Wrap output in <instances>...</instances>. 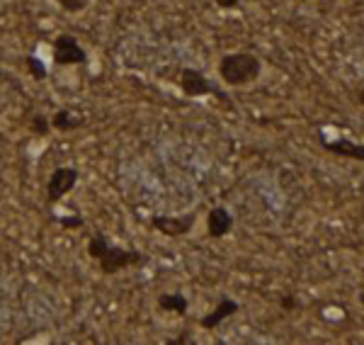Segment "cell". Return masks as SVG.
<instances>
[{"instance_id": "7a4b0ae2", "label": "cell", "mask_w": 364, "mask_h": 345, "mask_svg": "<svg viewBox=\"0 0 364 345\" xmlns=\"http://www.w3.org/2000/svg\"><path fill=\"white\" fill-rule=\"evenodd\" d=\"M262 63L255 54L248 52H233L221 56L219 61V76L226 85L231 88H246L250 83H255L260 78Z\"/></svg>"}, {"instance_id": "2e32d148", "label": "cell", "mask_w": 364, "mask_h": 345, "mask_svg": "<svg viewBox=\"0 0 364 345\" xmlns=\"http://www.w3.org/2000/svg\"><path fill=\"white\" fill-rule=\"evenodd\" d=\"M279 306H282V311H294V309H299L297 294H282V297H279Z\"/></svg>"}, {"instance_id": "277c9868", "label": "cell", "mask_w": 364, "mask_h": 345, "mask_svg": "<svg viewBox=\"0 0 364 345\" xmlns=\"http://www.w3.org/2000/svg\"><path fill=\"white\" fill-rule=\"evenodd\" d=\"M197 222V214L195 211H187V214H180V217H151V229H156L158 233L168 238H180V236H187V233L195 229Z\"/></svg>"}, {"instance_id": "52a82bcc", "label": "cell", "mask_w": 364, "mask_h": 345, "mask_svg": "<svg viewBox=\"0 0 364 345\" xmlns=\"http://www.w3.org/2000/svg\"><path fill=\"white\" fill-rule=\"evenodd\" d=\"M238 311H241V304H238L236 299L221 297L219 304H216L214 309L209 311V314H204L200 319V326L204 331H214V328H219V326L224 324L226 319H231L233 314H238Z\"/></svg>"}, {"instance_id": "ba28073f", "label": "cell", "mask_w": 364, "mask_h": 345, "mask_svg": "<svg viewBox=\"0 0 364 345\" xmlns=\"http://www.w3.org/2000/svg\"><path fill=\"white\" fill-rule=\"evenodd\" d=\"M233 214L226 207H211L206 214V233L211 238H224L233 231Z\"/></svg>"}, {"instance_id": "3957f363", "label": "cell", "mask_w": 364, "mask_h": 345, "mask_svg": "<svg viewBox=\"0 0 364 345\" xmlns=\"http://www.w3.org/2000/svg\"><path fill=\"white\" fill-rule=\"evenodd\" d=\"M54 63L56 66H85L87 52L73 34H58L54 39Z\"/></svg>"}, {"instance_id": "9a60e30c", "label": "cell", "mask_w": 364, "mask_h": 345, "mask_svg": "<svg viewBox=\"0 0 364 345\" xmlns=\"http://www.w3.org/2000/svg\"><path fill=\"white\" fill-rule=\"evenodd\" d=\"M58 8L66 12H71V15H78V12H83L87 6H90V0H56Z\"/></svg>"}, {"instance_id": "7c38bea8", "label": "cell", "mask_w": 364, "mask_h": 345, "mask_svg": "<svg viewBox=\"0 0 364 345\" xmlns=\"http://www.w3.org/2000/svg\"><path fill=\"white\" fill-rule=\"evenodd\" d=\"M25 66H27V71H30V76L34 78V81H44V78L49 76L44 61H41L39 56H34V54H30V56L25 59Z\"/></svg>"}, {"instance_id": "9c48e42d", "label": "cell", "mask_w": 364, "mask_h": 345, "mask_svg": "<svg viewBox=\"0 0 364 345\" xmlns=\"http://www.w3.org/2000/svg\"><path fill=\"white\" fill-rule=\"evenodd\" d=\"M321 146H323L328 154H335L340 158H354L359 163H364V144H357L352 139H321Z\"/></svg>"}, {"instance_id": "8992f818", "label": "cell", "mask_w": 364, "mask_h": 345, "mask_svg": "<svg viewBox=\"0 0 364 345\" xmlns=\"http://www.w3.org/2000/svg\"><path fill=\"white\" fill-rule=\"evenodd\" d=\"M180 90L187 98H206V95H219V90L211 85V81L197 68H182L180 71Z\"/></svg>"}, {"instance_id": "5b68a950", "label": "cell", "mask_w": 364, "mask_h": 345, "mask_svg": "<svg viewBox=\"0 0 364 345\" xmlns=\"http://www.w3.org/2000/svg\"><path fill=\"white\" fill-rule=\"evenodd\" d=\"M76 185H78V170L71 168V165H58L47 180V202L54 205L61 197H66Z\"/></svg>"}, {"instance_id": "6da1fadb", "label": "cell", "mask_w": 364, "mask_h": 345, "mask_svg": "<svg viewBox=\"0 0 364 345\" xmlns=\"http://www.w3.org/2000/svg\"><path fill=\"white\" fill-rule=\"evenodd\" d=\"M87 255L100 265L103 275H117L127 268L146 263V255L141 251H129V248L117 246V243L109 241V236L103 231L90 236V241H87Z\"/></svg>"}, {"instance_id": "ac0fdd59", "label": "cell", "mask_w": 364, "mask_h": 345, "mask_svg": "<svg viewBox=\"0 0 364 345\" xmlns=\"http://www.w3.org/2000/svg\"><path fill=\"white\" fill-rule=\"evenodd\" d=\"M214 6L221 8V10H236L241 6V0H214Z\"/></svg>"}, {"instance_id": "5bb4252c", "label": "cell", "mask_w": 364, "mask_h": 345, "mask_svg": "<svg viewBox=\"0 0 364 345\" xmlns=\"http://www.w3.org/2000/svg\"><path fill=\"white\" fill-rule=\"evenodd\" d=\"M58 227L61 229H68V231H78V229L85 227V219L78 217V214H68V217H56Z\"/></svg>"}, {"instance_id": "d6986e66", "label": "cell", "mask_w": 364, "mask_h": 345, "mask_svg": "<svg viewBox=\"0 0 364 345\" xmlns=\"http://www.w3.org/2000/svg\"><path fill=\"white\" fill-rule=\"evenodd\" d=\"M357 100H359V105H364V85L357 90Z\"/></svg>"}, {"instance_id": "4fadbf2b", "label": "cell", "mask_w": 364, "mask_h": 345, "mask_svg": "<svg viewBox=\"0 0 364 345\" xmlns=\"http://www.w3.org/2000/svg\"><path fill=\"white\" fill-rule=\"evenodd\" d=\"M30 132L34 136H47L49 132H52V122H49L47 114H34V117L30 119Z\"/></svg>"}, {"instance_id": "30bf717a", "label": "cell", "mask_w": 364, "mask_h": 345, "mask_svg": "<svg viewBox=\"0 0 364 345\" xmlns=\"http://www.w3.org/2000/svg\"><path fill=\"white\" fill-rule=\"evenodd\" d=\"M158 309L165 311V314H178V316H185L187 309H190V299L185 297V294H160L158 297Z\"/></svg>"}, {"instance_id": "8fae6325", "label": "cell", "mask_w": 364, "mask_h": 345, "mask_svg": "<svg viewBox=\"0 0 364 345\" xmlns=\"http://www.w3.org/2000/svg\"><path fill=\"white\" fill-rule=\"evenodd\" d=\"M54 132H61V134H68V132H76L78 127H83V119L78 114H73L71 109H56V112L49 117Z\"/></svg>"}, {"instance_id": "e0dca14e", "label": "cell", "mask_w": 364, "mask_h": 345, "mask_svg": "<svg viewBox=\"0 0 364 345\" xmlns=\"http://www.w3.org/2000/svg\"><path fill=\"white\" fill-rule=\"evenodd\" d=\"M168 345H195L197 340L190 335V331H182V335H178V338H170V340H165Z\"/></svg>"}]
</instances>
